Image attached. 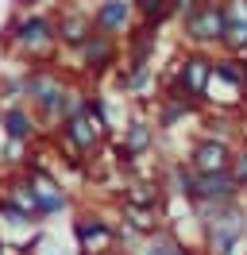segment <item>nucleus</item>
<instances>
[{
    "instance_id": "nucleus-1",
    "label": "nucleus",
    "mask_w": 247,
    "mask_h": 255,
    "mask_svg": "<svg viewBox=\"0 0 247 255\" xmlns=\"http://www.w3.org/2000/svg\"><path fill=\"white\" fill-rule=\"evenodd\" d=\"M85 97L89 93H81L58 66H23V105L39 116L43 131H54L74 109L85 105Z\"/></svg>"
},
{
    "instance_id": "nucleus-2",
    "label": "nucleus",
    "mask_w": 247,
    "mask_h": 255,
    "mask_svg": "<svg viewBox=\"0 0 247 255\" xmlns=\"http://www.w3.org/2000/svg\"><path fill=\"white\" fill-rule=\"evenodd\" d=\"M0 43L12 50L23 66H54L58 62V39H54V16H46L39 8H23L8 19V27L0 35Z\"/></svg>"
},
{
    "instance_id": "nucleus-3",
    "label": "nucleus",
    "mask_w": 247,
    "mask_h": 255,
    "mask_svg": "<svg viewBox=\"0 0 247 255\" xmlns=\"http://www.w3.org/2000/svg\"><path fill=\"white\" fill-rule=\"evenodd\" d=\"M50 135H54L58 151H66L70 162H85V159H97V155L105 151V143H108L112 131H108V124L89 109V97H85V105L70 112Z\"/></svg>"
},
{
    "instance_id": "nucleus-4",
    "label": "nucleus",
    "mask_w": 247,
    "mask_h": 255,
    "mask_svg": "<svg viewBox=\"0 0 247 255\" xmlns=\"http://www.w3.org/2000/svg\"><path fill=\"white\" fill-rule=\"evenodd\" d=\"M193 217L201 221V236H205V255H240L247 240V209L220 205V209H193Z\"/></svg>"
},
{
    "instance_id": "nucleus-5",
    "label": "nucleus",
    "mask_w": 247,
    "mask_h": 255,
    "mask_svg": "<svg viewBox=\"0 0 247 255\" xmlns=\"http://www.w3.org/2000/svg\"><path fill=\"white\" fill-rule=\"evenodd\" d=\"M247 105V62L240 54H213V78L205 93V109H232L244 112Z\"/></svg>"
},
{
    "instance_id": "nucleus-6",
    "label": "nucleus",
    "mask_w": 247,
    "mask_h": 255,
    "mask_svg": "<svg viewBox=\"0 0 247 255\" xmlns=\"http://www.w3.org/2000/svg\"><path fill=\"white\" fill-rule=\"evenodd\" d=\"M70 232H74V244L81 255H112L120 248V224L97 209H77Z\"/></svg>"
},
{
    "instance_id": "nucleus-7",
    "label": "nucleus",
    "mask_w": 247,
    "mask_h": 255,
    "mask_svg": "<svg viewBox=\"0 0 247 255\" xmlns=\"http://www.w3.org/2000/svg\"><path fill=\"white\" fill-rule=\"evenodd\" d=\"M220 31H224L220 0H201L185 19H178L182 47H189V50H213L216 54V50H220Z\"/></svg>"
},
{
    "instance_id": "nucleus-8",
    "label": "nucleus",
    "mask_w": 247,
    "mask_h": 255,
    "mask_svg": "<svg viewBox=\"0 0 247 255\" xmlns=\"http://www.w3.org/2000/svg\"><path fill=\"white\" fill-rule=\"evenodd\" d=\"M74 62L81 66V74L89 81H101V78H112L116 74V66L124 62V43L116 39V35H105L93 27V35L77 47Z\"/></svg>"
},
{
    "instance_id": "nucleus-9",
    "label": "nucleus",
    "mask_w": 247,
    "mask_h": 255,
    "mask_svg": "<svg viewBox=\"0 0 247 255\" xmlns=\"http://www.w3.org/2000/svg\"><path fill=\"white\" fill-rule=\"evenodd\" d=\"M23 174H27V182H31V193H35V205H39V213H43V221L62 217V213H70V209H74L70 190L54 178V170H46V166H31V162H27V166H23Z\"/></svg>"
},
{
    "instance_id": "nucleus-10",
    "label": "nucleus",
    "mask_w": 247,
    "mask_h": 255,
    "mask_svg": "<svg viewBox=\"0 0 247 255\" xmlns=\"http://www.w3.org/2000/svg\"><path fill=\"white\" fill-rule=\"evenodd\" d=\"M93 35V12L81 8L74 0H66L54 8V39H58L62 54H77V47Z\"/></svg>"
},
{
    "instance_id": "nucleus-11",
    "label": "nucleus",
    "mask_w": 247,
    "mask_h": 255,
    "mask_svg": "<svg viewBox=\"0 0 247 255\" xmlns=\"http://www.w3.org/2000/svg\"><path fill=\"white\" fill-rule=\"evenodd\" d=\"M244 197V190L236 186V178L228 170L220 174H193V190H189V209H220V205H236Z\"/></svg>"
},
{
    "instance_id": "nucleus-12",
    "label": "nucleus",
    "mask_w": 247,
    "mask_h": 255,
    "mask_svg": "<svg viewBox=\"0 0 247 255\" xmlns=\"http://www.w3.org/2000/svg\"><path fill=\"white\" fill-rule=\"evenodd\" d=\"M154 120L147 116H131L127 124L120 128V139L112 143V155H116V166H131V162L147 159L154 151Z\"/></svg>"
},
{
    "instance_id": "nucleus-13",
    "label": "nucleus",
    "mask_w": 247,
    "mask_h": 255,
    "mask_svg": "<svg viewBox=\"0 0 247 255\" xmlns=\"http://www.w3.org/2000/svg\"><path fill=\"white\" fill-rule=\"evenodd\" d=\"M232 155H236V147L224 143V139H213V135H193V143L185 147V166L193 170V174H220V170H228L232 166Z\"/></svg>"
},
{
    "instance_id": "nucleus-14",
    "label": "nucleus",
    "mask_w": 247,
    "mask_h": 255,
    "mask_svg": "<svg viewBox=\"0 0 247 255\" xmlns=\"http://www.w3.org/2000/svg\"><path fill=\"white\" fill-rule=\"evenodd\" d=\"M116 224H120V244H124V240H131V244H143V240L158 236V232L166 228L158 209L127 205V201H116Z\"/></svg>"
},
{
    "instance_id": "nucleus-15",
    "label": "nucleus",
    "mask_w": 247,
    "mask_h": 255,
    "mask_svg": "<svg viewBox=\"0 0 247 255\" xmlns=\"http://www.w3.org/2000/svg\"><path fill=\"white\" fill-rule=\"evenodd\" d=\"M0 135H4L8 143L35 147L43 139V124H39V116H35L23 101H12V105L0 109Z\"/></svg>"
},
{
    "instance_id": "nucleus-16",
    "label": "nucleus",
    "mask_w": 247,
    "mask_h": 255,
    "mask_svg": "<svg viewBox=\"0 0 247 255\" xmlns=\"http://www.w3.org/2000/svg\"><path fill=\"white\" fill-rule=\"evenodd\" d=\"M89 12H93V27L105 35H116V39H124L135 27V0H93Z\"/></svg>"
},
{
    "instance_id": "nucleus-17",
    "label": "nucleus",
    "mask_w": 247,
    "mask_h": 255,
    "mask_svg": "<svg viewBox=\"0 0 247 255\" xmlns=\"http://www.w3.org/2000/svg\"><path fill=\"white\" fill-rule=\"evenodd\" d=\"M224 31H220V54H247V0H220Z\"/></svg>"
},
{
    "instance_id": "nucleus-18",
    "label": "nucleus",
    "mask_w": 247,
    "mask_h": 255,
    "mask_svg": "<svg viewBox=\"0 0 247 255\" xmlns=\"http://www.w3.org/2000/svg\"><path fill=\"white\" fill-rule=\"evenodd\" d=\"M197 128H201V135L224 139V143H232V147L244 143V112H232V109H201L197 112Z\"/></svg>"
},
{
    "instance_id": "nucleus-19",
    "label": "nucleus",
    "mask_w": 247,
    "mask_h": 255,
    "mask_svg": "<svg viewBox=\"0 0 247 255\" xmlns=\"http://www.w3.org/2000/svg\"><path fill=\"white\" fill-rule=\"evenodd\" d=\"M112 85L127 97H147L154 89L158 97V74H154V62H120L116 74H112Z\"/></svg>"
},
{
    "instance_id": "nucleus-20",
    "label": "nucleus",
    "mask_w": 247,
    "mask_h": 255,
    "mask_svg": "<svg viewBox=\"0 0 247 255\" xmlns=\"http://www.w3.org/2000/svg\"><path fill=\"white\" fill-rule=\"evenodd\" d=\"M124 43V62H154V50H158V27H147L139 23L120 39Z\"/></svg>"
},
{
    "instance_id": "nucleus-21",
    "label": "nucleus",
    "mask_w": 247,
    "mask_h": 255,
    "mask_svg": "<svg viewBox=\"0 0 247 255\" xmlns=\"http://www.w3.org/2000/svg\"><path fill=\"white\" fill-rule=\"evenodd\" d=\"M120 201H127V205H143V209H158L162 213V205H166V186H162V178H131L127 186H124Z\"/></svg>"
},
{
    "instance_id": "nucleus-22",
    "label": "nucleus",
    "mask_w": 247,
    "mask_h": 255,
    "mask_svg": "<svg viewBox=\"0 0 247 255\" xmlns=\"http://www.w3.org/2000/svg\"><path fill=\"white\" fill-rule=\"evenodd\" d=\"M135 255H189V248H185L182 240L174 236V232H158V236H151V240H143L135 248Z\"/></svg>"
},
{
    "instance_id": "nucleus-23",
    "label": "nucleus",
    "mask_w": 247,
    "mask_h": 255,
    "mask_svg": "<svg viewBox=\"0 0 247 255\" xmlns=\"http://www.w3.org/2000/svg\"><path fill=\"white\" fill-rule=\"evenodd\" d=\"M135 19L162 31V23H170V0H135Z\"/></svg>"
},
{
    "instance_id": "nucleus-24",
    "label": "nucleus",
    "mask_w": 247,
    "mask_h": 255,
    "mask_svg": "<svg viewBox=\"0 0 247 255\" xmlns=\"http://www.w3.org/2000/svg\"><path fill=\"white\" fill-rule=\"evenodd\" d=\"M228 174L236 178V186L247 193V143L236 147V155H232V166H228Z\"/></svg>"
},
{
    "instance_id": "nucleus-25",
    "label": "nucleus",
    "mask_w": 247,
    "mask_h": 255,
    "mask_svg": "<svg viewBox=\"0 0 247 255\" xmlns=\"http://www.w3.org/2000/svg\"><path fill=\"white\" fill-rule=\"evenodd\" d=\"M0 224H8V228H35L27 213H19L15 205H8L4 197H0Z\"/></svg>"
},
{
    "instance_id": "nucleus-26",
    "label": "nucleus",
    "mask_w": 247,
    "mask_h": 255,
    "mask_svg": "<svg viewBox=\"0 0 247 255\" xmlns=\"http://www.w3.org/2000/svg\"><path fill=\"white\" fill-rule=\"evenodd\" d=\"M197 4H201V0H170V19H174V23H178V19H185L193 8H197Z\"/></svg>"
},
{
    "instance_id": "nucleus-27",
    "label": "nucleus",
    "mask_w": 247,
    "mask_h": 255,
    "mask_svg": "<svg viewBox=\"0 0 247 255\" xmlns=\"http://www.w3.org/2000/svg\"><path fill=\"white\" fill-rule=\"evenodd\" d=\"M0 255H12V244H8L4 236H0Z\"/></svg>"
},
{
    "instance_id": "nucleus-28",
    "label": "nucleus",
    "mask_w": 247,
    "mask_h": 255,
    "mask_svg": "<svg viewBox=\"0 0 247 255\" xmlns=\"http://www.w3.org/2000/svg\"><path fill=\"white\" fill-rule=\"evenodd\" d=\"M244 143H247V124H244Z\"/></svg>"
},
{
    "instance_id": "nucleus-29",
    "label": "nucleus",
    "mask_w": 247,
    "mask_h": 255,
    "mask_svg": "<svg viewBox=\"0 0 247 255\" xmlns=\"http://www.w3.org/2000/svg\"><path fill=\"white\" fill-rule=\"evenodd\" d=\"M244 124H247V105H244Z\"/></svg>"
},
{
    "instance_id": "nucleus-30",
    "label": "nucleus",
    "mask_w": 247,
    "mask_h": 255,
    "mask_svg": "<svg viewBox=\"0 0 247 255\" xmlns=\"http://www.w3.org/2000/svg\"><path fill=\"white\" fill-rule=\"evenodd\" d=\"M244 62H247V54H244Z\"/></svg>"
}]
</instances>
